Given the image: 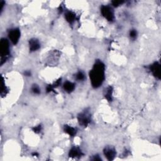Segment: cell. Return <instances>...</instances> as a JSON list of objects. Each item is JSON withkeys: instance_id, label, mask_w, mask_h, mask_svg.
Masks as SVG:
<instances>
[{"instance_id": "obj_16", "label": "cell", "mask_w": 161, "mask_h": 161, "mask_svg": "<svg viewBox=\"0 0 161 161\" xmlns=\"http://www.w3.org/2000/svg\"><path fill=\"white\" fill-rule=\"evenodd\" d=\"M129 35H130V39H132L133 40H135L137 36V31L135 30H132L130 31Z\"/></svg>"}, {"instance_id": "obj_11", "label": "cell", "mask_w": 161, "mask_h": 161, "mask_svg": "<svg viewBox=\"0 0 161 161\" xmlns=\"http://www.w3.org/2000/svg\"><path fill=\"white\" fill-rule=\"evenodd\" d=\"M65 18L67 22L72 24L76 19V15L72 11H67L65 13Z\"/></svg>"}, {"instance_id": "obj_5", "label": "cell", "mask_w": 161, "mask_h": 161, "mask_svg": "<svg viewBox=\"0 0 161 161\" xmlns=\"http://www.w3.org/2000/svg\"><path fill=\"white\" fill-rule=\"evenodd\" d=\"M78 122L82 127H87L91 122V117L89 114L86 113H81L78 116Z\"/></svg>"}, {"instance_id": "obj_14", "label": "cell", "mask_w": 161, "mask_h": 161, "mask_svg": "<svg viewBox=\"0 0 161 161\" xmlns=\"http://www.w3.org/2000/svg\"><path fill=\"white\" fill-rule=\"evenodd\" d=\"M76 79L78 81H83L85 79L84 74L82 72H81V71L78 72L76 74Z\"/></svg>"}, {"instance_id": "obj_6", "label": "cell", "mask_w": 161, "mask_h": 161, "mask_svg": "<svg viewBox=\"0 0 161 161\" xmlns=\"http://www.w3.org/2000/svg\"><path fill=\"white\" fill-rule=\"evenodd\" d=\"M149 69H150L151 72L152 73L153 76L159 79L160 78V64L157 62H154V64H152V65H150Z\"/></svg>"}, {"instance_id": "obj_15", "label": "cell", "mask_w": 161, "mask_h": 161, "mask_svg": "<svg viewBox=\"0 0 161 161\" xmlns=\"http://www.w3.org/2000/svg\"><path fill=\"white\" fill-rule=\"evenodd\" d=\"M31 91L32 93L35 94H39L40 93V89L38 85L34 84L31 87Z\"/></svg>"}, {"instance_id": "obj_8", "label": "cell", "mask_w": 161, "mask_h": 161, "mask_svg": "<svg viewBox=\"0 0 161 161\" xmlns=\"http://www.w3.org/2000/svg\"><path fill=\"white\" fill-rule=\"evenodd\" d=\"M82 155H83V154H82L81 149L76 147H72L70 150L69 153V157L72 158H79Z\"/></svg>"}, {"instance_id": "obj_4", "label": "cell", "mask_w": 161, "mask_h": 161, "mask_svg": "<svg viewBox=\"0 0 161 161\" xmlns=\"http://www.w3.org/2000/svg\"><path fill=\"white\" fill-rule=\"evenodd\" d=\"M21 32L18 29H11L8 33L9 39L11 42V43L14 45L17 44L20 38Z\"/></svg>"}, {"instance_id": "obj_10", "label": "cell", "mask_w": 161, "mask_h": 161, "mask_svg": "<svg viewBox=\"0 0 161 161\" xmlns=\"http://www.w3.org/2000/svg\"><path fill=\"white\" fill-rule=\"evenodd\" d=\"M63 88H64V89L65 90L67 93H70L74 90L75 84L74 83H73V82L67 81L64 82V84L63 85Z\"/></svg>"}, {"instance_id": "obj_1", "label": "cell", "mask_w": 161, "mask_h": 161, "mask_svg": "<svg viewBox=\"0 0 161 161\" xmlns=\"http://www.w3.org/2000/svg\"><path fill=\"white\" fill-rule=\"evenodd\" d=\"M92 86L98 88L102 85L105 79V66L102 61H96L89 72Z\"/></svg>"}, {"instance_id": "obj_2", "label": "cell", "mask_w": 161, "mask_h": 161, "mask_svg": "<svg viewBox=\"0 0 161 161\" xmlns=\"http://www.w3.org/2000/svg\"><path fill=\"white\" fill-rule=\"evenodd\" d=\"M0 49H1V64H3L4 61H6L10 56V44L7 39H1L0 43Z\"/></svg>"}, {"instance_id": "obj_17", "label": "cell", "mask_w": 161, "mask_h": 161, "mask_svg": "<svg viewBox=\"0 0 161 161\" xmlns=\"http://www.w3.org/2000/svg\"><path fill=\"white\" fill-rule=\"evenodd\" d=\"M32 129H33V131H34V132L39 133L41 132V130H42V126L40 125L38 126H35L34 128H32Z\"/></svg>"}, {"instance_id": "obj_18", "label": "cell", "mask_w": 161, "mask_h": 161, "mask_svg": "<svg viewBox=\"0 0 161 161\" xmlns=\"http://www.w3.org/2000/svg\"><path fill=\"white\" fill-rule=\"evenodd\" d=\"M123 3H124V1H112V4H113V6L114 7H118V6L122 4Z\"/></svg>"}, {"instance_id": "obj_12", "label": "cell", "mask_w": 161, "mask_h": 161, "mask_svg": "<svg viewBox=\"0 0 161 161\" xmlns=\"http://www.w3.org/2000/svg\"><path fill=\"white\" fill-rule=\"evenodd\" d=\"M64 130L65 133H67V134L70 137H74L76 135L77 130L75 128H74L69 125H65L64 126Z\"/></svg>"}, {"instance_id": "obj_3", "label": "cell", "mask_w": 161, "mask_h": 161, "mask_svg": "<svg viewBox=\"0 0 161 161\" xmlns=\"http://www.w3.org/2000/svg\"><path fill=\"white\" fill-rule=\"evenodd\" d=\"M101 13L102 15L109 21H113L114 19V11L112 7L108 5H103L101 7Z\"/></svg>"}, {"instance_id": "obj_9", "label": "cell", "mask_w": 161, "mask_h": 161, "mask_svg": "<svg viewBox=\"0 0 161 161\" xmlns=\"http://www.w3.org/2000/svg\"><path fill=\"white\" fill-rule=\"evenodd\" d=\"M29 47L30 52H35L40 48V44L37 39H31L29 41Z\"/></svg>"}, {"instance_id": "obj_7", "label": "cell", "mask_w": 161, "mask_h": 161, "mask_svg": "<svg viewBox=\"0 0 161 161\" xmlns=\"http://www.w3.org/2000/svg\"><path fill=\"white\" fill-rule=\"evenodd\" d=\"M104 155L108 160H113L114 157H115L116 151L112 147H107L104 150Z\"/></svg>"}, {"instance_id": "obj_19", "label": "cell", "mask_w": 161, "mask_h": 161, "mask_svg": "<svg viewBox=\"0 0 161 161\" xmlns=\"http://www.w3.org/2000/svg\"><path fill=\"white\" fill-rule=\"evenodd\" d=\"M30 74H31L30 72H25V75L26 76H30Z\"/></svg>"}, {"instance_id": "obj_13", "label": "cell", "mask_w": 161, "mask_h": 161, "mask_svg": "<svg viewBox=\"0 0 161 161\" xmlns=\"http://www.w3.org/2000/svg\"><path fill=\"white\" fill-rule=\"evenodd\" d=\"M112 93H113V89L111 86L108 87L105 90L104 93V97L107 99L108 102H112Z\"/></svg>"}]
</instances>
